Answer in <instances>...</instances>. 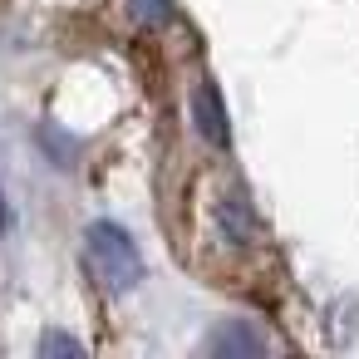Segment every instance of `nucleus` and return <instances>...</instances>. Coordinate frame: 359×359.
Here are the masks:
<instances>
[{
  "mask_svg": "<svg viewBox=\"0 0 359 359\" xmlns=\"http://www.w3.org/2000/svg\"><path fill=\"white\" fill-rule=\"evenodd\" d=\"M11 222V207H6V192H0V226H6Z\"/></svg>",
  "mask_w": 359,
  "mask_h": 359,
  "instance_id": "0eeeda50",
  "label": "nucleus"
},
{
  "mask_svg": "<svg viewBox=\"0 0 359 359\" xmlns=\"http://www.w3.org/2000/svg\"><path fill=\"white\" fill-rule=\"evenodd\" d=\"M89 266L99 271V280L109 285V290H133L138 280H143V256H138V246H133V236L118 226V222H94L89 226Z\"/></svg>",
  "mask_w": 359,
  "mask_h": 359,
  "instance_id": "f257e3e1",
  "label": "nucleus"
},
{
  "mask_svg": "<svg viewBox=\"0 0 359 359\" xmlns=\"http://www.w3.org/2000/svg\"><path fill=\"white\" fill-rule=\"evenodd\" d=\"M266 349V339L256 334V330H246L241 320H226L217 334H212V354H261Z\"/></svg>",
  "mask_w": 359,
  "mask_h": 359,
  "instance_id": "20e7f679",
  "label": "nucleus"
},
{
  "mask_svg": "<svg viewBox=\"0 0 359 359\" xmlns=\"http://www.w3.org/2000/svg\"><path fill=\"white\" fill-rule=\"evenodd\" d=\"M40 354H69V359H74V354H84V344L69 339V334H45V339H40Z\"/></svg>",
  "mask_w": 359,
  "mask_h": 359,
  "instance_id": "423d86ee",
  "label": "nucleus"
},
{
  "mask_svg": "<svg viewBox=\"0 0 359 359\" xmlns=\"http://www.w3.org/2000/svg\"><path fill=\"white\" fill-rule=\"evenodd\" d=\"M128 6H133L138 25H168V15H172V0H128Z\"/></svg>",
  "mask_w": 359,
  "mask_h": 359,
  "instance_id": "39448f33",
  "label": "nucleus"
},
{
  "mask_svg": "<svg viewBox=\"0 0 359 359\" xmlns=\"http://www.w3.org/2000/svg\"><path fill=\"white\" fill-rule=\"evenodd\" d=\"M217 236L231 241V246H246L256 236V212H251V202L241 192H226L217 202Z\"/></svg>",
  "mask_w": 359,
  "mask_h": 359,
  "instance_id": "7ed1b4c3",
  "label": "nucleus"
},
{
  "mask_svg": "<svg viewBox=\"0 0 359 359\" xmlns=\"http://www.w3.org/2000/svg\"><path fill=\"white\" fill-rule=\"evenodd\" d=\"M192 123H197V133L212 148L231 143V118H226V99H222L217 79H197V89H192Z\"/></svg>",
  "mask_w": 359,
  "mask_h": 359,
  "instance_id": "f03ea898",
  "label": "nucleus"
}]
</instances>
